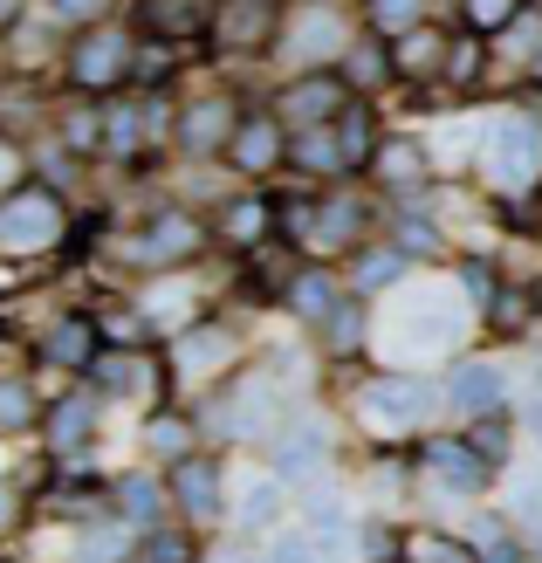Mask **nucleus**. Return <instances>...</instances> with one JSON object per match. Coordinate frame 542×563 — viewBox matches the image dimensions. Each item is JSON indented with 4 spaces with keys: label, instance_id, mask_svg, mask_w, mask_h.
I'll use <instances>...</instances> for the list:
<instances>
[{
    "label": "nucleus",
    "instance_id": "9d476101",
    "mask_svg": "<svg viewBox=\"0 0 542 563\" xmlns=\"http://www.w3.org/2000/svg\"><path fill=\"white\" fill-rule=\"evenodd\" d=\"M192 247H199V228H192L186 213H165V220H152V228L137 234L131 255H137V262H152V268H165V262H186Z\"/></svg>",
    "mask_w": 542,
    "mask_h": 563
},
{
    "label": "nucleus",
    "instance_id": "aec40b11",
    "mask_svg": "<svg viewBox=\"0 0 542 563\" xmlns=\"http://www.w3.org/2000/svg\"><path fill=\"white\" fill-rule=\"evenodd\" d=\"M268 522H281V482L254 474V482L241 488V529H268Z\"/></svg>",
    "mask_w": 542,
    "mask_h": 563
},
{
    "label": "nucleus",
    "instance_id": "4c0bfd02",
    "mask_svg": "<svg viewBox=\"0 0 542 563\" xmlns=\"http://www.w3.org/2000/svg\"><path fill=\"white\" fill-rule=\"evenodd\" d=\"M268 563H323V556H317V543H309V537H281L268 550Z\"/></svg>",
    "mask_w": 542,
    "mask_h": 563
},
{
    "label": "nucleus",
    "instance_id": "c9c22d12",
    "mask_svg": "<svg viewBox=\"0 0 542 563\" xmlns=\"http://www.w3.org/2000/svg\"><path fill=\"white\" fill-rule=\"evenodd\" d=\"M124 509L137 516V529H158V522H152V509H158V495H152V482H124Z\"/></svg>",
    "mask_w": 542,
    "mask_h": 563
},
{
    "label": "nucleus",
    "instance_id": "6ab92c4d",
    "mask_svg": "<svg viewBox=\"0 0 542 563\" xmlns=\"http://www.w3.org/2000/svg\"><path fill=\"white\" fill-rule=\"evenodd\" d=\"M336 97H344V90H336V76H302L296 90H289V110H296V118H309V131H317L330 110H336Z\"/></svg>",
    "mask_w": 542,
    "mask_h": 563
},
{
    "label": "nucleus",
    "instance_id": "4468645a",
    "mask_svg": "<svg viewBox=\"0 0 542 563\" xmlns=\"http://www.w3.org/2000/svg\"><path fill=\"white\" fill-rule=\"evenodd\" d=\"M226 158H234L241 173H268V165H281V131L268 118H247L234 131V145H226Z\"/></svg>",
    "mask_w": 542,
    "mask_h": 563
},
{
    "label": "nucleus",
    "instance_id": "7c9ffc66",
    "mask_svg": "<svg viewBox=\"0 0 542 563\" xmlns=\"http://www.w3.org/2000/svg\"><path fill=\"white\" fill-rule=\"evenodd\" d=\"M262 228H268V200H247V207L226 213V234H234V241H254Z\"/></svg>",
    "mask_w": 542,
    "mask_h": 563
},
{
    "label": "nucleus",
    "instance_id": "20e7f679",
    "mask_svg": "<svg viewBox=\"0 0 542 563\" xmlns=\"http://www.w3.org/2000/svg\"><path fill=\"white\" fill-rule=\"evenodd\" d=\"M63 234V207H55V192H14L8 207H0V247H14V255H35V247H55Z\"/></svg>",
    "mask_w": 542,
    "mask_h": 563
},
{
    "label": "nucleus",
    "instance_id": "39448f33",
    "mask_svg": "<svg viewBox=\"0 0 542 563\" xmlns=\"http://www.w3.org/2000/svg\"><path fill=\"white\" fill-rule=\"evenodd\" d=\"M131 69V35L124 27H90L76 48H69V76L82 90H110V82H124Z\"/></svg>",
    "mask_w": 542,
    "mask_h": 563
},
{
    "label": "nucleus",
    "instance_id": "79ce46f5",
    "mask_svg": "<svg viewBox=\"0 0 542 563\" xmlns=\"http://www.w3.org/2000/svg\"><path fill=\"white\" fill-rule=\"evenodd\" d=\"M63 8H69V14H97V8H103V0H63Z\"/></svg>",
    "mask_w": 542,
    "mask_h": 563
},
{
    "label": "nucleus",
    "instance_id": "4be33fe9",
    "mask_svg": "<svg viewBox=\"0 0 542 563\" xmlns=\"http://www.w3.org/2000/svg\"><path fill=\"white\" fill-rule=\"evenodd\" d=\"M289 302H296L302 323H330V317H336V282H330V275H302L296 289H289Z\"/></svg>",
    "mask_w": 542,
    "mask_h": 563
},
{
    "label": "nucleus",
    "instance_id": "f257e3e1",
    "mask_svg": "<svg viewBox=\"0 0 542 563\" xmlns=\"http://www.w3.org/2000/svg\"><path fill=\"white\" fill-rule=\"evenodd\" d=\"M461 336H467V309L453 302L446 289H406V296H391L378 317H370V344H378L391 364L453 351Z\"/></svg>",
    "mask_w": 542,
    "mask_h": 563
},
{
    "label": "nucleus",
    "instance_id": "5701e85b",
    "mask_svg": "<svg viewBox=\"0 0 542 563\" xmlns=\"http://www.w3.org/2000/svg\"><path fill=\"white\" fill-rule=\"evenodd\" d=\"M406 563H480V550L461 543V537H440V529H425V537L406 543Z\"/></svg>",
    "mask_w": 542,
    "mask_h": 563
},
{
    "label": "nucleus",
    "instance_id": "f3484780",
    "mask_svg": "<svg viewBox=\"0 0 542 563\" xmlns=\"http://www.w3.org/2000/svg\"><path fill=\"white\" fill-rule=\"evenodd\" d=\"M268 21H275L268 0H234V8L220 14V42H226V48H254V42L268 35Z\"/></svg>",
    "mask_w": 542,
    "mask_h": 563
},
{
    "label": "nucleus",
    "instance_id": "7ed1b4c3",
    "mask_svg": "<svg viewBox=\"0 0 542 563\" xmlns=\"http://www.w3.org/2000/svg\"><path fill=\"white\" fill-rule=\"evenodd\" d=\"M480 173H488V186H501V192H522L529 179H542V124L508 118L501 131H488V145H480Z\"/></svg>",
    "mask_w": 542,
    "mask_h": 563
},
{
    "label": "nucleus",
    "instance_id": "f704fd0d",
    "mask_svg": "<svg viewBox=\"0 0 542 563\" xmlns=\"http://www.w3.org/2000/svg\"><path fill=\"white\" fill-rule=\"evenodd\" d=\"M398 63H406V69H433V63H440V35H406Z\"/></svg>",
    "mask_w": 542,
    "mask_h": 563
},
{
    "label": "nucleus",
    "instance_id": "f8f14e48",
    "mask_svg": "<svg viewBox=\"0 0 542 563\" xmlns=\"http://www.w3.org/2000/svg\"><path fill=\"white\" fill-rule=\"evenodd\" d=\"M173 495H179V509H186L192 522H213V516H220V474H213L207 461H179V467H173Z\"/></svg>",
    "mask_w": 542,
    "mask_h": 563
},
{
    "label": "nucleus",
    "instance_id": "9b49d317",
    "mask_svg": "<svg viewBox=\"0 0 542 563\" xmlns=\"http://www.w3.org/2000/svg\"><path fill=\"white\" fill-rule=\"evenodd\" d=\"M281 48H289L296 63H317V55H336V48H344V21H336L330 8H302Z\"/></svg>",
    "mask_w": 542,
    "mask_h": 563
},
{
    "label": "nucleus",
    "instance_id": "a19ab883",
    "mask_svg": "<svg viewBox=\"0 0 542 563\" xmlns=\"http://www.w3.org/2000/svg\"><path fill=\"white\" fill-rule=\"evenodd\" d=\"M529 433L542 440V391H535V406H529Z\"/></svg>",
    "mask_w": 542,
    "mask_h": 563
},
{
    "label": "nucleus",
    "instance_id": "37998d69",
    "mask_svg": "<svg viewBox=\"0 0 542 563\" xmlns=\"http://www.w3.org/2000/svg\"><path fill=\"white\" fill-rule=\"evenodd\" d=\"M0 522H8V488H0Z\"/></svg>",
    "mask_w": 542,
    "mask_h": 563
},
{
    "label": "nucleus",
    "instance_id": "ddd939ff",
    "mask_svg": "<svg viewBox=\"0 0 542 563\" xmlns=\"http://www.w3.org/2000/svg\"><path fill=\"white\" fill-rule=\"evenodd\" d=\"M234 110L226 103H192L186 118H179V145L186 152H213V145H234Z\"/></svg>",
    "mask_w": 542,
    "mask_h": 563
},
{
    "label": "nucleus",
    "instance_id": "e433bc0d",
    "mask_svg": "<svg viewBox=\"0 0 542 563\" xmlns=\"http://www.w3.org/2000/svg\"><path fill=\"white\" fill-rule=\"evenodd\" d=\"M103 131H110V145H118V152H131L137 145V110H110Z\"/></svg>",
    "mask_w": 542,
    "mask_h": 563
},
{
    "label": "nucleus",
    "instance_id": "473e14b6",
    "mask_svg": "<svg viewBox=\"0 0 542 563\" xmlns=\"http://www.w3.org/2000/svg\"><path fill=\"white\" fill-rule=\"evenodd\" d=\"M336 137H344V165L370 158V124H364V110H351V118H344V131H336Z\"/></svg>",
    "mask_w": 542,
    "mask_h": 563
},
{
    "label": "nucleus",
    "instance_id": "393cba45",
    "mask_svg": "<svg viewBox=\"0 0 542 563\" xmlns=\"http://www.w3.org/2000/svg\"><path fill=\"white\" fill-rule=\"evenodd\" d=\"M90 427H97V406L90 399H63L55 419H48V440L55 446H76V440H90Z\"/></svg>",
    "mask_w": 542,
    "mask_h": 563
},
{
    "label": "nucleus",
    "instance_id": "dca6fc26",
    "mask_svg": "<svg viewBox=\"0 0 542 563\" xmlns=\"http://www.w3.org/2000/svg\"><path fill=\"white\" fill-rule=\"evenodd\" d=\"M226 351H234V336H226V330H192V336H179V372L186 378H207V372L226 364Z\"/></svg>",
    "mask_w": 542,
    "mask_h": 563
},
{
    "label": "nucleus",
    "instance_id": "58836bf2",
    "mask_svg": "<svg viewBox=\"0 0 542 563\" xmlns=\"http://www.w3.org/2000/svg\"><path fill=\"white\" fill-rule=\"evenodd\" d=\"M124 550V537H110V529H90V537H82V563H110Z\"/></svg>",
    "mask_w": 542,
    "mask_h": 563
},
{
    "label": "nucleus",
    "instance_id": "6e6552de",
    "mask_svg": "<svg viewBox=\"0 0 542 563\" xmlns=\"http://www.w3.org/2000/svg\"><path fill=\"white\" fill-rule=\"evenodd\" d=\"M425 474H433L446 495H480V488H488V461H480L474 446H461V440H433V446H425Z\"/></svg>",
    "mask_w": 542,
    "mask_h": 563
},
{
    "label": "nucleus",
    "instance_id": "cd10ccee",
    "mask_svg": "<svg viewBox=\"0 0 542 563\" xmlns=\"http://www.w3.org/2000/svg\"><path fill=\"white\" fill-rule=\"evenodd\" d=\"M370 27L378 35H406V27H419V0H370Z\"/></svg>",
    "mask_w": 542,
    "mask_h": 563
},
{
    "label": "nucleus",
    "instance_id": "c756f323",
    "mask_svg": "<svg viewBox=\"0 0 542 563\" xmlns=\"http://www.w3.org/2000/svg\"><path fill=\"white\" fill-rule=\"evenodd\" d=\"M35 419V399H27V385H0V433H14Z\"/></svg>",
    "mask_w": 542,
    "mask_h": 563
},
{
    "label": "nucleus",
    "instance_id": "412c9836",
    "mask_svg": "<svg viewBox=\"0 0 542 563\" xmlns=\"http://www.w3.org/2000/svg\"><path fill=\"white\" fill-rule=\"evenodd\" d=\"M302 173H336V165H344V145H336V131L330 124H317V131H302L296 137V152H289Z\"/></svg>",
    "mask_w": 542,
    "mask_h": 563
},
{
    "label": "nucleus",
    "instance_id": "f03ea898",
    "mask_svg": "<svg viewBox=\"0 0 542 563\" xmlns=\"http://www.w3.org/2000/svg\"><path fill=\"white\" fill-rule=\"evenodd\" d=\"M425 412H433V385H425V378H406V372H385V378H370V385L357 391V419H364L378 440L412 433Z\"/></svg>",
    "mask_w": 542,
    "mask_h": 563
},
{
    "label": "nucleus",
    "instance_id": "ea45409f",
    "mask_svg": "<svg viewBox=\"0 0 542 563\" xmlns=\"http://www.w3.org/2000/svg\"><path fill=\"white\" fill-rule=\"evenodd\" d=\"M152 446H165V454H179V446H186V427H179V419H152Z\"/></svg>",
    "mask_w": 542,
    "mask_h": 563
},
{
    "label": "nucleus",
    "instance_id": "72a5a7b5",
    "mask_svg": "<svg viewBox=\"0 0 542 563\" xmlns=\"http://www.w3.org/2000/svg\"><path fill=\"white\" fill-rule=\"evenodd\" d=\"M516 516L542 529V467H535V474H522V482H516Z\"/></svg>",
    "mask_w": 542,
    "mask_h": 563
},
{
    "label": "nucleus",
    "instance_id": "bb28decb",
    "mask_svg": "<svg viewBox=\"0 0 542 563\" xmlns=\"http://www.w3.org/2000/svg\"><path fill=\"white\" fill-rule=\"evenodd\" d=\"M522 0H467V27L474 35H501V27H516Z\"/></svg>",
    "mask_w": 542,
    "mask_h": 563
},
{
    "label": "nucleus",
    "instance_id": "2eb2a0df",
    "mask_svg": "<svg viewBox=\"0 0 542 563\" xmlns=\"http://www.w3.org/2000/svg\"><path fill=\"white\" fill-rule=\"evenodd\" d=\"M42 357L48 364H97V323L90 317H63L42 336Z\"/></svg>",
    "mask_w": 542,
    "mask_h": 563
},
{
    "label": "nucleus",
    "instance_id": "2f4dec72",
    "mask_svg": "<svg viewBox=\"0 0 542 563\" xmlns=\"http://www.w3.org/2000/svg\"><path fill=\"white\" fill-rule=\"evenodd\" d=\"M398 268H406L398 255H364L357 262V289H385V282H398Z\"/></svg>",
    "mask_w": 542,
    "mask_h": 563
},
{
    "label": "nucleus",
    "instance_id": "1a4fd4ad",
    "mask_svg": "<svg viewBox=\"0 0 542 563\" xmlns=\"http://www.w3.org/2000/svg\"><path fill=\"white\" fill-rule=\"evenodd\" d=\"M453 406H461L467 419H488L495 406H501V364H488V357H467L461 372H453Z\"/></svg>",
    "mask_w": 542,
    "mask_h": 563
},
{
    "label": "nucleus",
    "instance_id": "a878e982",
    "mask_svg": "<svg viewBox=\"0 0 542 563\" xmlns=\"http://www.w3.org/2000/svg\"><path fill=\"white\" fill-rule=\"evenodd\" d=\"M378 173H385V179H419V173H425V145H412V137H391V145H378Z\"/></svg>",
    "mask_w": 542,
    "mask_h": 563
},
{
    "label": "nucleus",
    "instance_id": "b1692460",
    "mask_svg": "<svg viewBox=\"0 0 542 563\" xmlns=\"http://www.w3.org/2000/svg\"><path fill=\"white\" fill-rule=\"evenodd\" d=\"M199 550H192V537L186 529H145V543L131 550V563H192Z\"/></svg>",
    "mask_w": 542,
    "mask_h": 563
},
{
    "label": "nucleus",
    "instance_id": "a211bd4d",
    "mask_svg": "<svg viewBox=\"0 0 542 563\" xmlns=\"http://www.w3.org/2000/svg\"><path fill=\"white\" fill-rule=\"evenodd\" d=\"M309 543H317V556L330 563L336 550H344V537H351V516H344V501H317V509H309V529H302Z\"/></svg>",
    "mask_w": 542,
    "mask_h": 563
},
{
    "label": "nucleus",
    "instance_id": "423d86ee",
    "mask_svg": "<svg viewBox=\"0 0 542 563\" xmlns=\"http://www.w3.org/2000/svg\"><path fill=\"white\" fill-rule=\"evenodd\" d=\"M268 419H275V385H268V378H247L234 399L213 406V433H226V440H254V433H268Z\"/></svg>",
    "mask_w": 542,
    "mask_h": 563
},
{
    "label": "nucleus",
    "instance_id": "0eeeda50",
    "mask_svg": "<svg viewBox=\"0 0 542 563\" xmlns=\"http://www.w3.org/2000/svg\"><path fill=\"white\" fill-rule=\"evenodd\" d=\"M323 461H330V433L317 419H302V427H289L275 440V482H317Z\"/></svg>",
    "mask_w": 542,
    "mask_h": 563
},
{
    "label": "nucleus",
    "instance_id": "c85d7f7f",
    "mask_svg": "<svg viewBox=\"0 0 542 563\" xmlns=\"http://www.w3.org/2000/svg\"><path fill=\"white\" fill-rule=\"evenodd\" d=\"M145 21H165L158 27V35H192V8H186V0H145Z\"/></svg>",
    "mask_w": 542,
    "mask_h": 563
}]
</instances>
